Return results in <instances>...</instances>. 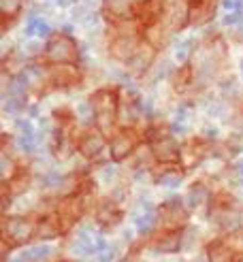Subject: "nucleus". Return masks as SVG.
Wrapping results in <instances>:
<instances>
[{
    "instance_id": "obj_21",
    "label": "nucleus",
    "mask_w": 243,
    "mask_h": 262,
    "mask_svg": "<svg viewBox=\"0 0 243 262\" xmlns=\"http://www.w3.org/2000/svg\"><path fill=\"white\" fill-rule=\"evenodd\" d=\"M209 201V190L207 186H205L203 181H196V183H192L188 194H186V205L188 209H192V211H198V209H203L205 205H207Z\"/></svg>"
},
{
    "instance_id": "obj_29",
    "label": "nucleus",
    "mask_w": 243,
    "mask_h": 262,
    "mask_svg": "<svg viewBox=\"0 0 243 262\" xmlns=\"http://www.w3.org/2000/svg\"><path fill=\"white\" fill-rule=\"evenodd\" d=\"M207 256L209 262H230L233 260V254H230L228 245L224 241H213L207 245Z\"/></svg>"
},
{
    "instance_id": "obj_15",
    "label": "nucleus",
    "mask_w": 243,
    "mask_h": 262,
    "mask_svg": "<svg viewBox=\"0 0 243 262\" xmlns=\"http://www.w3.org/2000/svg\"><path fill=\"white\" fill-rule=\"evenodd\" d=\"M141 111H143V107H141L139 96H135V94L122 96V100H120V113H118L120 126L122 128H135L137 122H139V117H141Z\"/></svg>"
},
{
    "instance_id": "obj_26",
    "label": "nucleus",
    "mask_w": 243,
    "mask_h": 262,
    "mask_svg": "<svg viewBox=\"0 0 243 262\" xmlns=\"http://www.w3.org/2000/svg\"><path fill=\"white\" fill-rule=\"evenodd\" d=\"M179 245H182V237H179V232L177 230H166L162 237H158L156 241H153V250L171 254V252L179 250Z\"/></svg>"
},
{
    "instance_id": "obj_2",
    "label": "nucleus",
    "mask_w": 243,
    "mask_h": 262,
    "mask_svg": "<svg viewBox=\"0 0 243 262\" xmlns=\"http://www.w3.org/2000/svg\"><path fill=\"white\" fill-rule=\"evenodd\" d=\"M43 54L49 64H77L79 62V45L67 32H54L43 45Z\"/></svg>"
},
{
    "instance_id": "obj_9",
    "label": "nucleus",
    "mask_w": 243,
    "mask_h": 262,
    "mask_svg": "<svg viewBox=\"0 0 243 262\" xmlns=\"http://www.w3.org/2000/svg\"><path fill=\"white\" fill-rule=\"evenodd\" d=\"M209 141L207 139H201V137H194L190 139L188 143L182 145V154H179V160H182V166L184 168H194L196 164H201L205 158L209 156Z\"/></svg>"
},
{
    "instance_id": "obj_33",
    "label": "nucleus",
    "mask_w": 243,
    "mask_h": 262,
    "mask_svg": "<svg viewBox=\"0 0 243 262\" xmlns=\"http://www.w3.org/2000/svg\"><path fill=\"white\" fill-rule=\"evenodd\" d=\"M38 49H41V45H38V41H36V38H34V41H28V45H26V51H28V54H32V51L36 54Z\"/></svg>"
},
{
    "instance_id": "obj_12",
    "label": "nucleus",
    "mask_w": 243,
    "mask_h": 262,
    "mask_svg": "<svg viewBox=\"0 0 243 262\" xmlns=\"http://www.w3.org/2000/svg\"><path fill=\"white\" fill-rule=\"evenodd\" d=\"M107 147V137L100 133V130H90V133H85L79 143H77V149H79V154L83 156L85 160H96L98 156L105 151Z\"/></svg>"
},
{
    "instance_id": "obj_6",
    "label": "nucleus",
    "mask_w": 243,
    "mask_h": 262,
    "mask_svg": "<svg viewBox=\"0 0 243 262\" xmlns=\"http://www.w3.org/2000/svg\"><path fill=\"white\" fill-rule=\"evenodd\" d=\"M34 228L36 224L26 217H7L3 224V239L11 245H21L34 237Z\"/></svg>"
},
{
    "instance_id": "obj_22",
    "label": "nucleus",
    "mask_w": 243,
    "mask_h": 262,
    "mask_svg": "<svg viewBox=\"0 0 243 262\" xmlns=\"http://www.w3.org/2000/svg\"><path fill=\"white\" fill-rule=\"evenodd\" d=\"M205 54H207L215 64H222L226 60V56H228L226 41L220 34H211L207 41H205Z\"/></svg>"
},
{
    "instance_id": "obj_30",
    "label": "nucleus",
    "mask_w": 243,
    "mask_h": 262,
    "mask_svg": "<svg viewBox=\"0 0 243 262\" xmlns=\"http://www.w3.org/2000/svg\"><path fill=\"white\" fill-rule=\"evenodd\" d=\"M194 49H196V38H184V41H179L173 49V54H175V60L179 64H186L190 60V56L194 54Z\"/></svg>"
},
{
    "instance_id": "obj_17",
    "label": "nucleus",
    "mask_w": 243,
    "mask_h": 262,
    "mask_svg": "<svg viewBox=\"0 0 243 262\" xmlns=\"http://www.w3.org/2000/svg\"><path fill=\"white\" fill-rule=\"evenodd\" d=\"M217 3H190V24L188 28H203L215 19Z\"/></svg>"
},
{
    "instance_id": "obj_35",
    "label": "nucleus",
    "mask_w": 243,
    "mask_h": 262,
    "mask_svg": "<svg viewBox=\"0 0 243 262\" xmlns=\"http://www.w3.org/2000/svg\"><path fill=\"white\" fill-rule=\"evenodd\" d=\"M190 3H217V0H190Z\"/></svg>"
},
{
    "instance_id": "obj_14",
    "label": "nucleus",
    "mask_w": 243,
    "mask_h": 262,
    "mask_svg": "<svg viewBox=\"0 0 243 262\" xmlns=\"http://www.w3.org/2000/svg\"><path fill=\"white\" fill-rule=\"evenodd\" d=\"M153 64H156V47L143 38L139 49H137V54L130 58V62H128V69H130L132 75H145Z\"/></svg>"
},
{
    "instance_id": "obj_36",
    "label": "nucleus",
    "mask_w": 243,
    "mask_h": 262,
    "mask_svg": "<svg viewBox=\"0 0 243 262\" xmlns=\"http://www.w3.org/2000/svg\"><path fill=\"white\" fill-rule=\"evenodd\" d=\"M239 73H241V77H243V58H241V62H239Z\"/></svg>"
},
{
    "instance_id": "obj_16",
    "label": "nucleus",
    "mask_w": 243,
    "mask_h": 262,
    "mask_svg": "<svg viewBox=\"0 0 243 262\" xmlns=\"http://www.w3.org/2000/svg\"><path fill=\"white\" fill-rule=\"evenodd\" d=\"M100 250H107V243L92 230H81L73 243V252L77 256H90V254L100 252Z\"/></svg>"
},
{
    "instance_id": "obj_7",
    "label": "nucleus",
    "mask_w": 243,
    "mask_h": 262,
    "mask_svg": "<svg viewBox=\"0 0 243 262\" xmlns=\"http://www.w3.org/2000/svg\"><path fill=\"white\" fill-rule=\"evenodd\" d=\"M137 147H139V137L135 133V128H122L120 133H115L111 137L109 154L115 162H122L128 156H132Z\"/></svg>"
},
{
    "instance_id": "obj_31",
    "label": "nucleus",
    "mask_w": 243,
    "mask_h": 262,
    "mask_svg": "<svg viewBox=\"0 0 243 262\" xmlns=\"http://www.w3.org/2000/svg\"><path fill=\"white\" fill-rule=\"evenodd\" d=\"M24 0H0V15L7 19H17Z\"/></svg>"
},
{
    "instance_id": "obj_18",
    "label": "nucleus",
    "mask_w": 243,
    "mask_h": 262,
    "mask_svg": "<svg viewBox=\"0 0 243 262\" xmlns=\"http://www.w3.org/2000/svg\"><path fill=\"white\" fill-rule=\"evenodd\" d=\"M122 209L115 205L113 201H102L96 209V222L102 228H113L122 222Z\"/></svg>"
},
{
    "instance_id": "obj_20",
    "label": "nucleus",
    "mask_w": 243,
    "mask_h": 262,
    "mask_svg": "<svg viewBox=\"0 0 243 262\" xmlns=\"http://www.w3.org/2000/svg\"><path fill=\"white\" fill-rule=\"evenodd\" d=\"M184 179V171L179 166H175V162H166L162 164L156 175H153V181L160 183V186H166V188H177L179 183Z\"/></svg>"
},
{
    "instance_id": "obj_11",
    "label": "nucleus",
    "mask_w": 243,
    "mask_h": 262,
    "mask_svg": "<svg viewBox=\"0 0 243 262\" xmlns=\"http://www.w3.org/2000/svg\"><path fill=\"white\" fill-rule=\"evenodd\" d=\"M171 32H182L190 24V0H171L166 15L162 19Z\"/></svg>"
},
{
    "instance_id": "obj_13",
    "label": "nucleus",
    "mask_w": 243,
    "mask_h": 262,
    "mask_svg": "<svg viewBox=\"0 0 243 262\" xmlns=\"http://www.w3.org/2000/svg\"><path fill=\"white\" fill-rule=\"evenodd\" d=\"M149 147H151V154H153V158H156V162H160V164L177 162L179 154H182V147L177 145V141L173 139V135H166V137H160L156 141H151Z\"/></svg>"
},
{
    "instance_id": "obj_4",
    "label": "nucleus",
    "mask_w": 243,
    "mask_h": 262,
    "mask_svg": "<svg viewBox=\"0 0 243 262\" xmlns=\"http://www.w3.org/2000/svg\"><path fill=\"white\" fill-rule=\"evenodd\" d=\"M158 222L166 230H179L188 224V205H184L179 199L166 201L158 209Z\"/></svg>"
},
{
    "instance_id": "obj_32",
    "label": "nucleus",
    "mask_w": 243,
    "mask_h": 262,
    "mask_svg": "<svg viewBox=\"0 0 243 262\" xmlns=\"http://www.w3.org/2000/svg\"><path fill=\"white\" fill-rule=\"evenodd\" d=\"M153 220H156V213H153L151 209H145L143 213H139V215L135 217V226H137V230H139L141 234H147V232L153 228Z\"/></svg>"
},
{
    "instance_id": "obj_19",
    "label": "nucleus",
    "mask_w": 243,
    "mask_h": 262,
    "mask_svg": "<svg viewBox=\"0 0 243 262\" xmlns=\"http://www.w3.org/2000/svg\"><path fill=\"white\" fill-rule=\"evenodd\" d=\"M62 232V222L56 215H45L38 220V224L34 228V239L38 241H49V239H56L58 234Z\"/></svg>"
},
{
    "instance_id": "obj_37",
    "label": "nucleus",
    "mask_w": 243,
    "mask_h": 262,
    "mask_svg": "<svg viewBox=\"0 0 243 262\" xmlns=\"http://www.w3.org/2000/svg\"><path fill=\"white\" fill-rule=\"evenodd\" d=\"M47 3H56L58 5V0H47Z\"/></svg>"
},
{
    "instance_id": "obj_24",
    "label": "nucleus",
    "mask_w": 243,
    "mask_h": 262,
    "mask_svg": "<svg viewBox=\"0 0 243 262\" xmlns=\"http://www.w3.org/2000/svg\"><path fill=\"white\" fill-rule=\"evenodd\" d=\"M30 181H32V175L26 171V168H17L15 175L5 181L3 190H7L9 194H21V192H26L30 188Z\"/></svg>"
},
{
    "instance_id": "obj_3",
    "label": "nucleus",
    "mask_w": 243,
    "mask_h": 262,
    "mask_svg": "<svg viewBox=\"0 0 243 262\" xmlns=\"http://www.w3.org/2000/svg\"><path fill=\"white\" fill-rule=\"evenodd\" d=\"M169 5H171V0H137V3H132L135 19L143 28L151 24H158L164 19Z\"/></svg>"
},
{
    "instance_id": "obj_23",
    "label": "nucleus",
    "mask_w": 243,
    "mask_h": 262,
    "mask_svg": "<svg viewBox=\"0 0 243 262\" xmlns=\"http://www.w3.org/2000/svg\"><path fill=\"white\" fill-rule=\"evenodd\" d=\"M26 34L30 38H49L54 34V28H51V24L41 17V15H30L28 17V24H26Z\"/></svg>"
},
{
    "instance_id": "obj_25",
    "label": "nucleus",
    "mask_w": 243,
    "mask_h": 262,
    "mask_svg": "<svg viewBox=\"0 0 243 262\" xmlns=\"http://www.w3.org/2000/svg\"><path fill=\"white\" fill-rule=\"evenodd\" d=\"M169 26H166L164 21H158V24H151V26H145V30H143V38L147 43H151L153 47H162L164 41H166V36H169Z\"/></svg>"
},
{
    "instance_id": "obj_8",
    "label": "nucleus",
    "mask_w": 243,
    "mask_h": 262,
    "mask_svg": "<svg viewBox=\"0 0 243 262\" xmlns=\"http://www.w3.org/2000/svg\"><path fill=\"white\" fill-rule=\"evenodd\" d=\"M49 73V85L56 90H69L81 83V71L77 69V64H51L47 69Z\"/></svg>"
},
{
    "instance_id": "obj_5",
    "label": "nucleus",
    "mask_w": 243,
    "mask_h": 262,
    "mask_svg": "<svg viewBox=\"0 0 243 262\" xmlns=\"http://www.w3.org/2000/svg\"><path fill=\"white\" fill-rule=\"evenodd\" d=\"M141 41H143V38H141L139 34L113 32V38L109 41V54H111L113 60L128 64V62H130V58L137 54Z\"/></svg>"
},
{
    "instance_id": "obj_10",
    "label": "nucleus",
    "mask_w": 243,
    "mask_h": 262,
    "mask_svg": "<svg viewBox=\"0 0 243 262\" xmlns=\"http://www.w3.org/2000/svg\"><path fill=\"white\" fill-rule=\"evenodd\" d=\"M98 13H100V17L111 26L135 17L132 3H128V0H102Z\"/></svg>"
},
{
    "instance_id": "obj_1",
    "label": "nucleus",
    "mask_w": 243,
    "mask_h": 262,
    "mask_svg": "<svg viewBox=\"0 0 243 262\" xmlns=\"http://www.w3.org/2000/svg\"><path fill=\"white\" fill-rule=\"evenodd\" d=\"M120 100H122V94L115 88H100L90 96V104H92V115H94L96 128L105 137H113L115 130H118Z\"/></svg>"
},
{
    "instance_id": "obj_27",
    "label": "nucleus",
    "mask_w": 243,
    "mask_h": 262,
    "mask_svg": "<svg viewBox=\"0 0 243 262\" xmlns=\"http://www.w3.org/2000/svg\"><path fill=\"white\" fill-rule=\"evenodd\" d=\"M192 77H194V71H192V67L186 62V64H182L173 75H171V83H173V90L175 92H186L188 88H190V83H192Z\"/></svg>"
},
{
    "instance_id": "obj_34",
    "label": "nucleus",
    "mask_w": 243,
    "mask_h": 262,
    "mask_svg": "<svg viewBox=\"0 0 243 262\" xmlns=\"http://www.w3.org/2000/svg\"><path fill=\"white\" fill-rule=\"evenodd\" d=\"M113 256H115V252H113V250H107L105 254H100L98 262H111V260H113Z\"/></svg>"
},
{
    "instance_id": "obj_28",
    "label": "nucleus",
    "mask_w": 243,
    "mask_h": 262,
    "mask_svg": "<svg viewBox=\"0 0 243 262\" xmlns=\"http://www.w3.org/2000/svg\"><path fill=\"white\" fill-rule=\"evenodd\" d=\"M54 250L47 245H36V247H30V250H24L15 256V262H45Z\"/></svg>"
}]
</instances>
